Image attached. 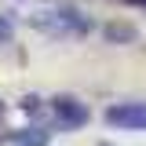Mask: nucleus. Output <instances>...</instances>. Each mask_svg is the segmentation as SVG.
I'll list each match as a JSON object with an SVG mask.
<instances>
[{"label":"nucleus","instance_id":"f03ea898","mask_svg":"<svg viewBox=\"0 0 146 146\" xmlns=\"http://www.w3.org/2000/svg\"><path fill=\"white\" fill-rule=\"evenodd\" d=\"M36 26L48 29V33H88V29H91V18L80 15L77 7H58V11H51L48 22H36Z\"/></svg>","mask_w":146,"mask_h":146},{"label":"nucleus","instance_id":"1a4fd4ad","mask_svg":"<svg viewBox=\"0 0 146 146\" xmlns=\"http://www.w3.org/2000/svg\"><path fill=\"white\" fill-rule=\"evenodd\" d=\"M139 4H146V0H139Z\"/></svg>","mask_w":146,"mask_h":146},{"label":"nucleus","instance_id":"20e7f679","mask_svg":"<svg viewBox=\"0 0 146 146\" xmlns=\"http://www.w3.org/2000/svg\"><path fill=\"white\" fill-rule=\"evenodd\" d=\"M102 36L110 44H135L139 40V29L128 26V22H110V26H102Z\"/></svg>","mask_w":146,"mask_h":146},{"label":"nucleus","instance_id":"7ed1b4c3","mask_svg":"<svg viewBox=\"0 0 146 146\" xmlns=\"http://www.w3.org/2000/svg\"><path fill=\"white\" fill-rule=\"evenodd\" d=\"M51 110L58 117V124H66V128H80V124H88V117H91L88 102H80L77 95H55Z\"/></svg>","mask_w":146,"mask_h":146},{"label":"nucleus","instance_id":"6e6552de","mask_svg":"<svg viewBox=\"0 0 146 146\" xmlns=\"http://www.w3.org/2000/svg\"><path fill=\"white\" fill-rule=\"evenodd\" d=\"M0 117H4V102H0Z\"/></svg>","mask_w":146,"mask_h":146},{"label":"nucleus","instance_id":"423d86ee","mask_svg":"<svg viewBox=\"0 0 146 146\" xmlns=\"http://www.w3.org/2000/svg\"><path fill=\"white\" fill-rule=\"evenodd\" d=\"M36 102H40L36 95H26V99H22V110H36Z\"/></svg>","mask_w":146,"mask_h":146},{"label":"nucleus","instance_id":"0eeeda50","mask_svg":"<svg viewBox=\"0 0 146 146\" xmlns=\"http://www.w3.org/2000/svg\"><path fill=\"white\" fill-rule=\"evenodd\" d=\"M7 36H11V26H7V22L0 18V40H7Z\"/></svg>","mask_w":146,"mask_h":146},{"label":"nucleus","instance_id":"f257e3e1","mask_svg":"<svg viewBox=\"0 0 146 146\" xmlns=\"http://www.w3.org/2000/svg\"><path fill=\"white\" fill-rule=\"evenodd\" d=\"M106 124L128 128V131H146V102H117V106H110Z\"/></svg>","mask_w":146,"mask_h":146},{"label":"nucleus","instance_id":"39448f33","mask_svg":"<svg viewBox=\"0 0 146 146\" xmlns=\"http://www.w3.org/2000/svg\"><path fill=\"white\" fill-rule=\"evenodd\" d=\"M7 143L11 146H48V131H40V128H22L15 135H7Z\"/></svg>","mask_w":146,"mask_h":146}]
</instances>
